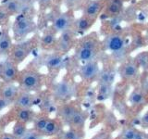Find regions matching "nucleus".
<instances>
[{
    "mask_svg": "<svg viewBox=\"0 0 148 139\" xmlns=\"http://www.w3.org/2000/svg\"><path fill=\"white\" fill-rule=\"evenodd\" d=\"M43 82L44 77L34 63H31L26 68L21 70L17 79L18 86L20 87V89L31 93L40 91Z\"/></svg>",
    "mask_w": 148,
    "mask_h": 139,
    "instance_id": "nucleus-1",
    "label": "nucleus"
},
{
    "mask_svg": "<svg viewBox=\"0 0 148 139\" xmlns=\"http://www.w3.org/2000/svg\"><path fill=\"white\" fill-rule=\"evenodd\" d=\"M11 28L12 39L16 43H18L26 40L31 34H34L37 29V25L32 16L21 14L15 19Z\"/></svg>",
    "mask_w": 148,
    "mask_h": 139,
    "instance_id": "nucleus-2",
    "label": "nucleus"
},
{
    "mask_svg": "<svg viewBox=\"0 0 148 139\" xmlns=\"http://www.w3.org/2000/svg\"><path fill=\"white\" fill-rule=\"evenodd\" d=\"M39 39L37 38V36H34L31 39H26L22 42L13 44L10 51L8 54V58L20 65L29 57L36 46H39Z\"/></svg>",
    "mask_w": 148,
    "mask_h": 139,
    "instance_id": "nucleus-3",
    "label": "nucleus"
},
{
    "mask_svg": "<svg viewBox=\"0 0 148 139\" xmlns=\"http://www.w3.org/2000/svg\"><path fill=\"white\" fill-rule=\"evenodd\" d=\"M35 115L36 112L32 109H23L12 105L9 111H8L6 114L3 115L1 119L7 125L12 122H17V120L23 122L28 124L34 122Z\"/></svg>",
    "mask_w": 148,
    "mask_h": 139,
    "instance_id": "nucleus-4",
    "label": "nucleus"
},
{
    "mask_svg": "<svg viewBox=\"0 0 148 139\" xmlns=\"http://www.w3.org/2000/svg\"><path fill=\"white\" fill-rule=\"evenodd\" d=\"M75 92L76 89L73 83L66 80H62L55 83L51 87V95L57 101L65 102L71 99L75 95Z\"/></svg>",
    "mask_w": 148,
    "mask_h": 139,
    "instance_id": "nucleus-5",
    "label": "nucleus"
},
{
    "mask_svg": "<svg viewBox=\"0 0 148 139\" xmlns=\"http://www.w3.org/2000/svg\"><path fill=\"white\" fill-rule=\"evenodd\" d=\"M75 35L76 32L72 29H69L65 32H62L58 37L54 51L61 55L68 53L72 48L75 44Z\"/></svg>",
    "mask_w": 148,
    "mask_h": 139,
    "instance_id": "nucleus-6",
    "label": "nucleus"
},
{
    "mask_svg": "<svg viewBox=\"0 0 148 139\" xmlns=\"http://www.w3.org/2000/svg\"><path fill=\"white\" fill-rule=\"evenodd\" d=\"M74 20L75 18H74L72 10L61 12L54 18L51 27L57 34H61L62 32L71 29Z\"/></svg>",
    "mask_w": 148,
    "mask_h": 139,
    "instance_id": "nucleus-7",
    "label": "nucleus"
},
{
    "mask_svg": "<svg viewBox=\"0 0 148 139\" xmlns=\"http://www.w3.org/2000/svg\"><path fill=\"white\" fill-rule=\"evenodd\" d=\"M105 49L110 51L116 55H121L126 48V41L125 38L119 34H108L104 40Z\"/></svg>",
    "mask_w": 148,
    "mask_h": 139,
    "instance_id": "nucleus-8",
    "label": "nucleus"
},
{
    "mask_svg": "<svg viewBox=\"0 0 148 139\" xmlns=\"http://www.w3.org/2000/svg\"><path fill=\"white\" fill-rule=\"evenodd\" d=\"M18 65L11 61L10 59H6L0 62V80L4 83H15L18 76Z\"/></svg>",
    "mask_w": 148,
    "mask_h": 139,
    "instance_id": "nucleus-9",
    "label": "nucleus"
},
{
    "mask_svg": "<svg viewBox=\"0 0 148 139\" xmlns=\"http://www.w3.org/2000/svg\"><path fill=\"white\" fill-rule=\"evenodd\" d=\"M57 32H56L52 27H49L45 29L43 34L39 39V47L41 50L49 52V51H54L56 42H57Z\"/></svg>",
    "mask_w": 148,
    "mask_h": 139,
    "instance_id": "nucleus-10",
    "label": "nucleus"
},
{
    "mask_svg": "<svg viewBox=\"0 0 148 139\" xmlns=\"http://www.w3.org/2000/svg\"><path fill=\"white\" fill-rule=\"evenodd\" d=\"M99 73H100L99 64L95 59L83 63L80 69V75L82 80H84L86 82L95 80V78L98 77Z\"/></svg>",
    "mask_w": 148,
    "mask_h": 139,
    "instance_id": "nucleus-11",
    "label": "nucleus"
},
{
    "mask_svg": "<svg viewBox=\"0 0 148 139\" xmlns=\"http://www.w3.org/2000/svg\"><path fill=\"white\" fill-rule=\"evenodd\" d=\"M43 65L47 68L49 72H54L59 70L63 65V55L53 51L50 54H45L42 58Z\"/></svg>",
    "mask_w": 148,
    "mask_h": 139,
    "instance_id": "nucleus-12",
    "label": "nucleus"
},
{
    "mask_svg": "<svg viewBox=\"0 0 148 139\" xmlns=\"http://www.w3.org/2000/svg\"><path fill=\"white\" fill-rule=\"evenodd\" d=\"M21 89L18 85H14V83H4L2 82L0 87V97L8 100L11 104L14 103Z\"/></svg>",
    "mask_w": 148,
    "mask_h": 139,
    "instance_id": "nucleus-13",
    "label": "nucleus"
},
{
    "mask_svg": "<svg viewBox=\"0 0 148 139\" xmlns=\"http://www.w3.org/2000/svg\"><path fill=\"white\" fill-rule=\"evenodd\" d=\"M36 99H37L36 96L32 94V93L21 90L16 100L14 101V103L12 105L18 107V108L32 109V106L35 104Z\"/></svg>",
    "mask_w": 148,
    "mask_h": 139,
    "instance_id": "nucleus-14",
    "label": "nucleus"
},
{
    "mask_svg": "<svg viewBox=\"0 0 148 139\" xmlns=\"http://www.w3.org/2000/svg\"><path fill=\"white\" fill-rule=\"evenodd\" d=\"M13 45V39L9 34L8 27L0 31V56H8Z\"/></svg>",
    "mask_w": 148,
    "mask_h": 139,
    "instance_id": "nucleus-15",
    "label": "nucleus"
},
{
    "mask_svg": "<svg viewBox=\"0 0 148 139\" xmlns=\"http://www.w3.org/2000/svg\"><path fill=\"white\" fill-rule=\"evenodd\" d=\"M62 132V124L61 122L58 119H51L48 120L47 124L43 130L41 134L43 136H48L52 137L58 136V134Z\"/></svg>",
    "mask_w": 148,
    "mask_h": 139,
    "instance_id": "nucleus-16",
    "label": "nucleus"
},
{
    "mask_svg": "<svg viewBox=\"0 0 148 139\" xmlns=\"http://www.w3.org/2000/svg\"><path fill=\"white\" fill-rule=\"evenodd\" d=\"M97 54H98V50L82 47V46H77L75 50L76 59L82 63L91 61V60H95Z\"/></svg>",
    "mask_w": 148,
    "mask_h": 139,
    "instance_id": "nucleus-17",
    "label": "nucleus"
},
{
    "mask_svg": "<svg viewBox=\"0 0 148 139\" xmlns=\"http://www.w3.org/2000/svg\"><path fill=\"white\" fill-rule=\"evenodd\" d=\"M95 20L82 15V17L75 19L72 24L71 29L76 32V34H82V32H85L92 27V23Z\"/></svg>",
    "mask_w": 148,
    "mask_h": 139,
    "instance_id": "nucleus-18",
    "label": "nucleus"
},
{
    "mask_svg": "<svg viewBox=\"0 0 148 139\" xmlns=\"http://www.w3.org/2000/svg\"><path fill=\"white\" fill-rule=\"evenodd\" d=\"M139 73V66L135 62H126L119 69V74L123 79L132 80L136 78Z\"/></svg>",
    "mask_w": 148,
    "mask_h": 139,
    "instance_id": "nucleus-19",
    "label": "nucleus"
},
{
    "mask_svg": "<svg viewBox=\"0 0 148 139\" xmlns=\"http://www.w3.org/2000/svg\"><path fill=\"white\" fill-rule=\"evenodd\" d=\"M102 8H103L102 1H100V0H91L83 8V15L89 17L92 20H95V18L100 13Z\"/></svg>",
    "mask_w": 148,
    "mask_h": 139,
    "instance_id": "nucleus-20",
    "label": "nucleus"
},
{
    "mask_svg": "<svg viewBox=\"0 0 148 139\" xmlns=\"http://www.w3.org/2000/svg\"><path fill=\"white\" fill-rule=\"evenodd\" d=\"M78 110L79 109L75 105L71 104V103H66V104L61 105L58 109V115L65 123H68L69 120L73 117V115L75 114Z\"/></svg>",
    "mask_w": 148,
    "mask_h": 139,
    "instance_id": "nucleus-21",
    "label": "nucleus"
},
{
    "mask_svg": "<svg viewBox=\"0 0 148 139\" xmlns=\"http://www.w3.org/2000/svg\"><path fill=\"white\" fill-rule=\"evenodd\" d=\"M50 120V117L48 116V114L45 112V111H41L39 113H36L35 117L34 119V128L35 131H37L38 133H42L43 130L45 129V127L47 124L48 120Z\"/></svg>",
    "mask_w": 148,
    "mask_h": 139,
    "instance_id": "nucleus-22",
    "label": "nucleus"
},
{
    "mask_svg": "<svg viewBox=\"0 0 148 139\" xmlns=\"http://www.w3.org/2000/svg\"><path fill=\"white\" fill-rule=\"evenodd\" d=\"M78 46H82V47L91 48L95 50H98L99 47V41L96 38L95 34H92L87 36L82 37V38L79 41Z\"/></svg>",
    "mask_w": 148,
    "mask_h": 139,
    "instance_id": "nucleus-23",
    "label": "nucleus"
},
{
    "mask_svg": "<svg viewBox=\"0 0 148 139\" xmlns=\"http://www.w3.org/2000/svg\"><path fill=\"white\" fill-rule=\"evenodd\" d=\"M86 122V114L83 111L79 109L77 112L73 115V117L69 120L68 123L71 128L75 129H82Z\"/></svg>",
    "mask_w": 148,
    "mask_h": 139,
    "instance_id": "nucleus-24",
    "label": "nucleus"
},
{
    "mask_svg": "<svg viewBox=\"0 0 148 139\" xmlns=\"http://www.w3.org/2000/svg\"><path fill=\"white\" fill-rule=\"evenodd\" d=\"M122 6H123L122 0H108L106 7V10L108 13L111 14V15H118L121 11Z\"/></svg>",
    "mask_w": 148,
    "mask_h": 139,
    "instance_id": "nucleus-25",
    "label": "nucleus"
},
{
    "mask_svg": "<svg viewBox=\"0 0 148 139\" xmlns=\"http://www.w3.org/2000/svg\"><path fill=\"white\" fill-rule=\"evenodd\" d=\"M28 131L27 128V123L23 122H20V120H17V122H14V126L12 128V134L17 138L21 139L24 134L26 133V132Z\"/></svg>",
    "mask_w": 148,
    "mask_h": 139,
    "instance_id": "nucleus-26",
    "label": "nucleus"
},
{
    "mask_svg": "<svg viewBox=\"0 0 148 139\" xmlns=\"http://www.w3.org/2000/svg\"><path fill=\"white\" fill-rule=\"evenodd\" d=\"M58 136L62 137L63 139H82L83 133L82 132V129H75L71 128L68 131L61 132Z\"/></svg>",
    "mask_w": 148,
    "mask_h": 139,
    "instance_id": "nucleus-27",
    "label": "nucleus"
},
{
    "mask_svg": "<svg viewBox=\"0 0 148 139\" xmlns=\"http://www.w3.org/2000/svg\"><path fill=\"white\" fill-rule=\"evenodd\" d=\"M129 101L132 106L142 105L145 102V95L139 90H134L129 97Z\"/></svg>",
    "mask_w": 148,
    "mask_h": 139,
    "instance_id": "nucleus-28",
    "label": "nucleus"
},
{
    "mask_svg": "<svg viewBox=\"0 0 148 139\" xmlns=\"http://www.w3.org/2000/svg\"><path fill=\"white\" fill-rule=\"evenodd\" d=\"M122 139H143V136L141 133L135 131L132 128L125 129L121 133Z\"/></svg>",
    "mask_w": 148,
    "mask_h": 139,
    "instance_id": "nucleus-29",
    "label": "nucleus"
},
{
    "mask_svg": "<svg viewBox=\"0 0 148 139\" xmlns=\"http://www.w3.org/2000/svg\"><path fill=\"white\" fill-rule=\"evenodd\" d=\"M98 77H99L100 83H108V85H112L115 75L111 71H108V70H106V71L105 70V71L101 72L99 73Z\"/></svg>",
    "mask_w": 148,
    "mask_h": 139,
    "instance_id": "nucleus-30",
    "label": "nucleus"
},
{
    "mask_svg": "<svg viewBox=\"0 0 148 139\" xmlns=\"http://www.w3.org/2000/svg\"><path fill=\"white\" fill-rule=\"evenodd\" d=\"M98 93L100 96H103L104 98H108L112 94V85L108 83H100L98 88Z\"/></svg>",
    "mask_w": 148,
    "mask_h": 139,
    "instance_id": "nucleus-31",
    "label": "nucleus"
},
{
    "mask_svg": "<svg viewBox=\"0 0 148 139\" xmlns=\"http://www.w3.org/2000/svg\"><path fill=\"white\" fill-rule=\"evenodd\" d=\"M9 20H10V16L8 15V13L3 8L2 5H0V26L1 28L8 27Z\"/></svg>",
    "mask_w": 148,
    "mask_h": 139,
    "instance_id": "nucleus-32",
    "label": "nucleus"
},
{
    "mask_svg": "<svg viewBox=\"0 0 148 139\" xmlns=\"http://www.w3.org/2000/svg\"><path fill=\"white\" fill-rule=\"evenodd\" d=\"M36 1L38 3V8L40 12L46 11L55 3V0H36Z\"/></svg>",
    "mask_w": 148,
    "mask_h": 139,
    "instance_id": "nucleus-33",
    "label": "nucleus"
},
{
    "mask_svg": "<svg viewBox=\"0 0 148 139\" xmlns=\"http://www.w3.org/2000/svg\"><path fill=\"white\" fill-rule=\"evenodd\" d=\"M43 136L38 133L37 131L32 128V129H28V131L26 132V133L24 134L21 139H43Z\"/></svg>",
    "mask_w": 148,
    "mask_h": 139,
    "instance_id": "nucleus-34",
    "label": "nucleus"
},
{
    "mask_svg": "<svg viewBox=\"0 0 148 139\" xmlns=\"http://www.w3.org/2000/svg\"><path fill=\"white\" fill-rule=\"evenodd\" d=\"M138 61H139V65L142 66L143 68H147L148 67V54L146 53H142L139 55Z\"/></svg>",
    "mask_w": 148,
    "mask_h": 139,
    "instance_id": "nucleus-35",
    "label": "nucleus"
},
{
    "mask_svg": "<svg viewBox=\"0 0 148 139\" xmlns=\"http://www.w3.org/2000/svg\"><path fill=\"white\" fill-rule=\"evenodd\" d=\"M10 105H12L10 102H8V100L2 98V97H0V111L3 110L4 109H6L7 107L10 106Z\"/></svg>",
    "mask_w": 148,
    "mask_h": 139,
    "instance_id": "nucleus-36",
    "label": "nucleus"
},
{
    "mask_svg": "<svg viewBox=\"0 0 148 139\" xmlns=\"http://www.w3.org/2000/svg\"><path fill=\"white\" fill-rule=\"evenodd\" d=\"M0 139H15V136L12 133H2L0 136Z\"/></svg>",
    "mask_w": 148,
    "mask_h": 139,
    "instance_id": "nucleus-37",
    "label": "nucleus"
},
{
    "mask_svg": "<svg viewBox=\"0 0 148 139\" xmlns=\"http://www.w3.org/2000/svg\"><path fill=\"white\" fill-rule=\"evenodd\" d=\"M141 122H142L143 125H145V126H148V111L143 115V117L141 119Z\"/></svg>",
    "mask_w": 148,
    "mask_h": 139,
    "instance_id": "nucleus-38",
    "label": "nucleus"
},
{
    "mask_svg": "<svg viewBox=\"0 0 148 139\" xmlns=\"http://www.w3.org/2000/svg\"><path fill=\"white\" fill-rule=\"evenodd\" d=\"M60 1L63 2V3H65L68 7H72V6H74V5H75L76 3H78L79 0H60Z\"/></svg>",
    "mask_w": 148,
    "mask_h": 139,
    "instance_id": "nucleus-39",
    "label": "nucleus"
},
{
    "mask_svg": "<svg viewBox=\"0 0 148 139\" xmlns=\"http://www.w3.org/2000/svg\"><path fill=\"white\" fill-rule=\"evenodd\" d=\"M6 126H7V124L3 122V120L1 118H0V136H1L2 133H4L3 130H4V128L6 127Z\"/></svg>",
    "mask_w": 148,
    "mask_h": 139,
    "instance_id": "nucleus-40",
    "label": "nucleus"
},
{
    "mask_svg": "<svg viewBox=\"0 0 148 139\" xmlns=\"http://www.w3.org/2000/svg\"><path fill=\"white\" fill-rule=\"evenodd\" d=\"M50 139H63V138L60 137L59 136H52Z\"/></svg>",
    "mask_w": 148,
    "mask_h": 139,
    "instance_id": "nucleus-41",
    "label": "nucleus"
},
{
    "mask_svg": "<svg viewBox=\"0 0 148 139\" xmlns=\"http://www.w3.org/2000/svg\"><path fill=\"white\" fill-rule=\"evenodd\" d=\"M1 83H2V81L0 80V87H1Z\"/></svg>",
    "mask_w": 148,
    "mask_h": 139,
    "instance_id": "nucleus-42",
    "label": "nucleus"
},
{
    "mask_svg": "<svg viewBox=\"0 0 148 139\" xmlns=\"http://www.w3.org/2000/svg\"><path fill=\"white\" fill-rule=\"evenodd\" d=\"M15 139H20V138H17V137H15Z\"/></svg>",
    "mask_w": 148,
    "mask_h": 139,
    "instance_id": "nucleus-43",
    "label": "nucleus"
},
{
    "mask_svg": "<svg viewBox=\"0 0 148 139\" xmlns=\"http://www.w3.org/2000/svg\"><path fill=\"white\" fill-rule=\"evenodd\" d=\"M147 39H148V34H147Z\"/></svg>",
    "mask_w": 148,
    "mask_h": 139,
    "instance_id": "nucleus-44",
    "label": "nucleus"
}]
</instances>
